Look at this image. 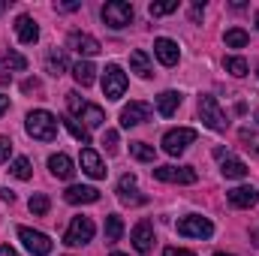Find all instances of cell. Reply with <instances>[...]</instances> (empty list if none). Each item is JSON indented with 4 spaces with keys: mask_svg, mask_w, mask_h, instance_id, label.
Here are the masks:
<instances>
[{
    "mask_svg": "<svg viewBox=\"0 0 259 256\" xmlns=\"http://www.w3.org/2000/svg\"><path fill=\"white\" fill-rule=\"evenodd\" d=\"M66 106H69V115L84 121V127H103L106 124V112L88 100H81L78 94H66Z\"/></svg>",
    "mask_w": 259,
    "mask_h": 256,
    "instance_id": "6da1fadb",
    "label": "cell"
},
{
    "mask_svg": "<svg viewBox=\"0 0 259 256\" xmlns=\"http://www.w3.org/2000/svg\"><path fill=\"white\" fill-rule=\"evenodd\" d=\"M24 127H27V133L36 142H55V136H58V118L52 112H46V109H36V112L27 115Z\"/></svg>",
    "mask_w": 259,
    "mask_h": 256,
    "instance_id": "7a4b0ae2",
    "label": "cell"
},
{
    "mask_svg": "<svg viewBox=\"0 0 259 256\" xmlns=\"http://www.w3.org/2000/svg\"><path fill=\"white\" fill-rule=\"evenodd\" d=\"M124 91H127V72L118 64H109L103 69V94H106V100H121Z\"/></svg>",
    "mask_w": 259,
    "mask_h": 256,
    "instance_id": "3957f363",
    "label": "cell"
},
{
    "mask_svg": "<svg viewBox=\"0 0 259 256\" xmlns=\"http://www.w3.org/2000/svg\"><path fill=\"white\" fill-rule=\"evenodd\" d=\"M199 118L205 121V127L217 130V133H223V130L229 127L226 112L217 106V100H214V97H199Z\"/></svg>",
    "mask_w": 259,
    "mask_h": 256,
    "instance_id": "277c9868",
    "label": "cell"
},
{
    "mask_svg": "<svg viewBox=\"0 0 259 256\" xmlns=\"http://www.w3.org/2000/svg\"><path fill=\"white\" fill-rule=\"evenodd\" d=\"M193 142H196V130H190V127L169 130V133L163 136V151L172 154V157H178V154H184Z\"/></svg>",
    "mask_w": 259,
    "mask_h": 256,
    "instance_id": "5b68a950",
    "label": "cell"
},
{
    "mask_svg": "<svg viewBox=\"0 0 259 256\" xmlns=\"http://www.w3.org/2000/svg\"><path fill=\"white\" fill-rule=\"evenodd\" d=\"M154 178L157 181H166V184H196L199 181L193 166H157L154 169Z\"/></svg>",
    "mask_w": 259,
    "mask_h": 256,
    "instance_id": "8992f818",
    "label": "cell"
},
{
    "mask_svg": "<svg viewBox=\"0 0 259 256\" xmlns=\"http://www.w3.org/2000/svg\"><path fill=\"white\" fill-rule=\"evenodd\" d=\"M103 21L109 24V27H127L130 21H133V6H130L127 0H109L106 6H103Z\"/></svg>",
    "mask_w": 259,
    "mask_h": 256,
    "instance_id": "52a82bcc",
    "label": "cell"
},
{
    "mask_svg": "<svg viewBox=\"0 0 259 256\" xmlns=\"http://www.w3.org/2000/svg\"><path fill=\"white\" fill-rule=\"evenodd\" d=\"M178 235H184V238H211L214 235V226H211L208 217L190 214V217H181L178 220Z\"/></svg>",
    "mask_w": 259,
    "mask_h": 256,
    "instance_id": "ba28073f",
    "label": "cell"
},
{
    "mask_svg": "<svg viewBox=\"0 0 259 256\" xmlns=\"http://www.w3.org/2000/svg\"><path fill=\"white\" fill-rule=\"evenodd\" d=\"M91 238H94V220L91 217H72V223H69V229H66V235H64V244L81 247Z\"/></svg>",
    "mask_w": 259,
    "mask_h": 256,
    "instance_id": "9c48e42d",
    "label": "cell"
},
{
    "mask_svg": "<svg viewBox=\"0 0 259 256\" xmlns=\"http://www.w3.org/2000/svg\"><path fill=\"white\" fill-rule=\"evenodd\" d=\"M18 238H21V244H24L33 256H49V253H52V238H49V235H42V232H36V229L18 226Z\"/></svg>",
    "mask_w": 259,
    "mask_h": 256,
    "instance_id": "30bf717a",
    "label": "cell"
},
{
    "mask_svg": "<svg viewBox=\"0 0 259 256\" xmlns=\"http://www.w3.org/2000/svg\"><path fill=\"white\" fill-rule=\"evenodd\" d=\"M151 118V106L148 103H130V106H124V112H121V127H139V124H145Z\"/></svg>",
    "mask_w": 259,
    "mask_h": 256,
    "instance_id": "8fae6325",
    "label": "cell"
},
{
    "mask_svg": "<svg viewBox=\"0 0 259 256\" xmlns=\"http://www.w3.org/2000/svg\"><path fill=\"white\" fill-rule=\"evenodd\" d=\"M214 157L220 160V172H223L226 178H244V175H247V166H244L241 160H235L226 148H217Z\"/></svg>",
    "mask_w": 259,
    "mask_h": 256,
    "instance_id": "7c38bea8",
    "label": "cell"
},
{
    "mask_svg": "<svg viewBox=\"0 0 259 256\" xmlns=\"http://www.w3.org/2000/svg\"><path fill=\"white\" fill-rule=\"evenodd\" d=\"M66 42H69V49H72V52H78V55H84V58H94V55H100V49H103L91 33H78V30H75V33H69V39H66Z\"/></svg>",
    "mask_w": 259,
    "mask_h": 256,
    "instance_id": "4fadbf2b",
    "label": "cell"
},
{
    "mask_svg": "<svg viewBox=\"0 0 259 256\" xmlns=\"http://www.w3.org/2000/svg\"><path fill=\"white\" fill-rule=\"evenodd\" d=\"M154 55H157V61H160L163 66H175L178 64V58H181L178 42H172V39H166V36L154 39Z\"/></svg>",
    "mask_w": 259,
    "mask_h": 256,
    "instance_id": "5bb4252c",
    "label": "cell"
},
{
    "mask_svg": "<svg viewBox=\"0 0 259 256\" xmlns=\"http://www.w3.org/2000/svg\"><path fill=\"white\" fill-rule=\"evenodd\" d=\"M81 172L97 178V181L106 178V166H103V160H100V154L94 148H81Z\"/></svg>",
    "mask_w": 259,
    "mask_h": 256,
    "instance_id": "9a60e30c",
    "label": "cell"
},
{
    "mask_svg": "<svg viewBox=\"0 0 259 256\" xmlns=\"http://www.w3.org/2000/svg\"><path fill=\"white\" fill-rule=\"evenodd\" d=\"M133 247L139 250V253H148L151 247H154V226L148 223V220H142V223H136V229H133Z\"/></svg>",
    "mask_w": 259,
    "mask_h": 256,
    "instance_id": "2e32d148",
    "label": "cell"
},
{
    "mask_svg": "<svg viewBox=\"0 0 259 256\" xmlns=\"http://www.w3.org/2000/svg\"><path fill=\"white\" fill-rule=\"evenodd\" d=\"M64 199L69 202V205H91V202H97V199H100V190H97V187H81V184H72V187L64 193Z\"/></svg>",
    "mask_w": 259,
    "mask_h": 256,
    "instance_id": "e0dca14e",
    "label": "cell"
},
{
    "mask_svg": "<svg viewBox=\"0 0 259 256\" xmlns=\"http://www.w3.org/2000/svg\"><path fill=\"white\" fill-rule=\"evenodd\" d=\"M49 169H52V175L61 178V181H69V178L75 175V166H72V160H69L66 154H52V157H49Z\"/></svg>",
    "mask_w": 259,
    "mask_h": 256,
    "instance_id": "ac0fdd59",
    "label": "cell"
},
{
    "mask_svg": "<svg viewBox=\"0 0 259 256\" xmlns=\"http://www.w3.org/2000/svg\"><path fill=\"white\" fill-rule=\"evenodd\" d=\"M15 33H18V39L27 42V46H33V42L39 39V27H36V21H33L30 15H18V21H15Z\"/></svg>",
    "mask_w": 259,
    "mask_h": 256,
    "instance_id": "d6986e66",
    "label": "cell"
},
{
    "mask_svg": "<svg viewBox=\"0 0 259 256\" xmlns=\"http://www.w3.org/2000/svg\"><path fill=\"white\" fill-rule=\"evenodd\" d=\"M229 202L235 208H253L259 202V190L256 187H235V190H229Z\"/></svg>",
    "mask_w": 259,
    "mask_h": 256,
    "instance_id": "ffe728a7",
    "label": "cell"
},
{
    "mask_svg": "<svg viewBox=\"0 0 259 256\" xmlns=\"http://www.w3.org/2000/svg\"><path fill=\"white\" fill-rule=\"evenodd\" d=\"M118 196H121L124 205H142L145 202V196H136V178L133 175H124L118 181Z\"/></svg>",
    "mask_w": 259,
    "mask_h": 256,
    "instance_id": "44dd1931",
    "label": "cell"
},
{
    "mask_svg": "<svg viewBox=\"0 0 259 256\" xmlns=\"http://www.w3.org/2000/svg\"><path fill=\"white\" fill-rule=\"evenodd\" d=\"M178 106H181L178 91H163V94L157 97V109H160V115H163V118H172V115L178 112Z\"/></svg>",
    "mask_w": 259,
    "mask_h": 256,
    "instance_id": "7402d4cb",
    "label": "cell"
},
{
    "mask_svg": "<svg viewBox=\"0 0 259 256\" xmlns=\"http://www.w3.org/2000/svg\"><path fill=\"white\" fill-rule=\"evenodd\" d=\"M130 66H133V72H136L139 78H151V75H154V66H151L148 55H145L142 49H136V52L130 55Z\"/></svg>",
    "mask_w": 259,
    "mask_h": 256,
    "instance_id": "603a6c76",
    "label": "cell"
},
{
    "mask_svg": "<svg viewBox=\"0 0 259 256\" xmlns=\"http://www.w3.org/2000/svg\"><path fill=\"white\" fill-rule=\"evenodd\" d=\"M72 78L81 84V88H91L94 84V78H97V69L91 61H78V64L72 66Z\"/></svg>",
    "mask_w": 259,
    "mask_h": 256,
    "instance_id": "cb8c5ba5",
    "label": "cell"
},
{
    "mask_svg": "<svg viewBox=\"0 0 259 256\" xmlns=\"http://www.w3.org/2000/svg\"><path fill=\"white\" fill-rule=\"evenodd\" d=\"M64 127L69 130V136H72V139H78L81 145H88V142H91V133H88V127H84V124H78L75 118H64Z\"/></svg>",
    "mask_w": 259,
    "mask_h": 256,
    "instance_id": "d4e9b609",
    "label": "cell"
},
{
    "mask_svg": "<svg viewBox=\"0 0 259 256\" xmlns=\"http://www.w3.org/2000/svg\"><path fill=\"white\" fill-rule=\"evenodd\" d=\"M130 154H133L136 160H142V163H154V157H157V151H154L151 145H145V142H133V145H130Z\"/></svg>",
    "mask_w": 259,
    "mask_h": 256,
    "instance_id": "484cf974",
    "label": "cell"
},
{
    "mask_svg": "<svg viewBox=\"0 0 259 256\" xmlns=\"http://www.w3.org/2000/svg\"><path fill=\"white\" fill-rule=\"evenodd\" d=\"M121 235H124L121 217H118V214H109V217H106V238H109V241H121Z\"/></svg>",
    "mask_w": 259,
    "mask_h": 256,
    "instance_id": "4316f807",
    "label": "cell"
},
{
    "mask_svg": "<svg viewBox=\"0 0 259 256\" xmlns=\"http://www.w3.org/2000/svg\"><path fill=\"white\" fill-rule=\"evenodd\" d=\"M46 69H49L52 75H61V72L66 69L64 52H49V55H46Z\"/></svg>",
    "mask_w": 259,
    "mask_h": 256,
    "instance_id": "83f0119b",
    "label": "cell"
},
{
    "mask_svg": "<svg viewBox=\"0 0 259 256\" xmlns=\"http://www.w3.org/2000/svg\"><path fill=\"white\" fill-rule=\"evenodd\" d=\"M223 39H226V46H229V49H244V46L250 42V36H247L241 27H232V30H226V36H223Z\"/></svg>",
    "mask_w": 259,
    "mask_h": 256,
    "instance_id": "f1b7e54d",
    "label": "cell"
},
{
    "mask_svg": "<svg viewBox=\"0 0 259 256\" xmlns=\"http://www.w3.org/2000/svg\"><path fill=\"white\" fill-rule=\"evenodd\" d=\"M223 66H226V72H229V75H235V78H244V75H247V69H250L244 58H226Z\"/></svg>",
    "mask_w": 259,
    "mask_h": 256,
    "instance_id": "f546056e",
    "label": "cell"
},
{
    "mask_svg": "<svg viewBox=\"0 0 259 256\" xmlns=\"http://www.w3.org/2000/svg\"><path fill=\"white\" fill-rule=\"evenodd\" d=\"M18 181H27L30 175H33V169H30V160L27 157H15V163H12V169H9Z\"/></svg>",
    "mask_w": 259,
    "mask_h": 256,
    "instance_id": "4dcf8cb0",
    "label": "cell"
},
{
    "mask_svg": "<svg viewBox=\"0 0 259 256\" xmlns=\"http://www.w3.org/2000/svg\"><path fill=\"white\" fill-rule=\"evenodd\" d=\"M238 139H241V145L247 148V151H253V154H259V133L250 127H244L241 133H238Z\"/></svg>",
    "mask_w": 259,
    "mask_h": 256,
    "instance_id": "1f68e13d",
    "label": "cell"
},
{
    "mask_svg": "<svg viewBox=\"0 0 259 256\" xmlns=\"http://www.w3.org/2000/svg\"><path fill=\"white\" fill-rule=\"evenodd\" d=\"M27 208H30L36 217L49 214V196H42V193H33V196H30V202H27Z\"/></svg>",
    "mask_w": 259,
    "mask_h": 256,
    "instance_id": "d6a6232c",
    "label": "cell"
},
{
    "mask_svg": "<svg viewBox=\"0 0 259 256\" xmlns=\"http://www.w3.org/2000/svg\"><path fill=\"white\" fill-rule=\"evenodd\" d=\"M3 66H6V69H27V61H24L18 52L6 49V55H3Z\"/></svg>",
    "mask_w": 259,
    "mask_h": 256,
    "instance_id": "836d02e7",
    "label": "cell"
},
{
    "mask_svg": "<svg viewBox=\"0 0 259 256\" xmlns=\"http://www.w3.org/2000/svg\"><path fill=\"white\" fill-rule=\"evenodd\" d=\"M178 9V0H166V3H151L148 6V12L157 18V15H169V12H175Z\"/></svg>",
    "mask_w": 259,
    "mask_h": 256,
    "instance_id": "e575fe53",
    "label": "cell"
},
{
    "mask_svg": "<svg viewBox=\"0 0 259 256\" xmlns=\"http://www.w3.org/2000/svg\"><path fill=\"white\" fill-rule=\"evenodd\" d=\"M9 154H12V142H9L6 136H0V166L9 160Z\"/></svg>",
    "mask_w": 259,
    "mask_h": 256,
    "instance_id": "d590c367",
    "label": "cell"
},
{
    "mask_svg": "<svg viewBox=\"0 0 259 256\" xmlns=\"http://www.w3.org/2000/svg\"><path fill=\"white\" fill-rule=\"evenodd\" d=\"M103 145H106L109 151H115V148H118V133H115V130H106V136H103Z\"/></svg>",
    "mask_w": 259,
    "mask_h": 256,
    "instance_id": "8d00e7d4",
    "label": "cell"
},
{
    "mask_svg": "<svg viewBox=\"0 0 259 256\" xmlns=\"http://www.w3.org/2000/svg\"><path fill=\"white\" fill-rule=\"evenodd\" d=\"M81 3L78 0H64V3H58V12H72V9H78Z\"/></svg>",
    "mask_w": 259,
    "mask_h": 256,
    "instance_id": "74e56055",
    "label": "cell"
},
{
    "mask_svg": "<svg viewBox=\"0 0 259 256\" xmlns=\"http://www.w3.org/2000/svg\"><path fill=\"white\" fill-rule=\"evenodd\" d=\"M163 256H196V253H190V250H178V247H166Z\"/></svg>",
    "mask_w": 259,
    "mask_h": 256,
    "instance_id": "f35d334b",
    "label": "cell"
},
{
    "mask_svg": "<svg viewBox=\"0 0 259 256\" xmlns=\"http://www.w3.org/2000/svg\"><path fill=\"white\" fill-rule=\"evenodd\" d=\"M202 12H205V3H193V9H190V18H193V21H199V18H202Z\"/></svg>",
    "mask_w": 259,
    "mask_h": 256,
    "instance_id": "ab89813d",
    "label": "cell"
},
{
    "mask_svg": "<svg viewBox=\"0 0 259 256\" xmlns=\"http://www.w3.org/2000/svg\"><path fill=\"white\" fill-rule=\"evenodd\" d=\"M21 88H24V91H39V81H36V78H27Z\"/></svg>",
    "mask_w": 259,
    "mask_h": 256,
    "instance_id": "60d3db41",
    "label": "cell"
},
{
    "mask_svg": "<svg viewBox=\"0 0 259 256\" xmlns=\"http://www.w3.org/2000/svg\"><path fill=\"white\" fill-rule=\"evenodd\" d=\"M6 109H9V97H3V94H0V118H3V112H6Z\"/></svg>",
    "mask_w": 259,
    "mask_h": 256,
    "instance_id": "b9f144b4",
    "label": "cell"
},
{
    "mask_svg": "<svg viewBox=\"0 0 259 256\" xmlns=\"http://www.w3.org/2000/svg\"><path fill=\"white\" fill-rule=\"evenodd\" d=\"M0 256H18V253H15V250H12L9 244H3V247H0Z\"/></svg>",
    "mask_w": 259,
    "mask_h": 256,
    "instance_id": "7bdbcfd3",
    "label": "cell"
},
{
    "mask_svg": "<svg viewBox=\"0 0 259 256\" xmlns=\"http://www.w3.org/2000/svg\"><path fill=\"white\" fill-rule=\"evenodd\" d=\"M0 199H6V202H12V199H15V193H12V190H0Z\"/></svg>",
    "mask_w": 259,
    "mask_h": 256,
    "instance_id": "ee69618b",
    "label": "cell"
},
{
    "mask_svg": "<svg viewBox=\"0 0 259 256\" xmlns=\"http://www.w3.org/2000/svg\"><path fill=\"white\" fill-rule=\"evenodd\" d=\"M3 9H6V0H0V15H3Z\"/></svg>",
    "mask_w": 259,
    "mask_h": 256,
    "instance_id": "f6af8a7d",
    "label": "cell"
},
{
    "mask_svg": "<svg viewBox=\"0 0 259 256\" xmlns=\"http://www.w3.org/2000/svg\"><path fill=\"white\" fill-rule=\"evenodd\" d=\"M214 256H232V253H214Z\"/></svg>",
    "mask_w": 259,
    "mask_h": 256,
    "instance_id": "bcb514c9",
    "label": "cell"
},
{
    "mask_svg": "<svg viewBox=\"0 0 259 256\" xmlns=\"http://www.w3.org/2000/svg\"><path fill=\"white\" fill-rule=\"evenodd\" d=\"M112 256H127V253H112Z\"/></svg>",
    "mask_w": 259,
    "mask_h": 256,
    "instance_id": "7dc6e473",
    "label": "cell"
},
{
    "mask_svg": "<svg viewBox=\"0 0 259 256\" xmlns=\"http://www.w3.org/2000/svg\"><path fill=\"white\" fill-rule=\"evenodd\" d=\"M256 27H259V15H256Z\"/></svg>",
    "mask_w": 259,
    "mask_h": 256,
    "instance_id": "c3c4849f",
    "label": "cell"
},
{
    "mask_svg": "<svg viewBox=\"0 0 259 256\" xmlns=\"http://www.w3.org/2000/svg\"><path fill=\"white\" fill-rule=\"evenodd\" d=\"M256 118H259V112H256Z\"/></svg>",
    "mask_w": 259,
    "mask_h": 256,
    "instance_id": "681fc988",
    "label": "cell"
},
{
    "mask_svg": "<svg viewBox=\"0 0 259 256\" xmlns=\"http://www.w3.org/2000/svg\"><path fill=\"white\" fill-rule=\"evenodd\" d=\"M256 75H259V72H256Z\"/></svg>",
    "mask_w": 259,
    "mask_h": 256,
    "instance_id": "f907efd6",
    "label": "cell"
}]
</instances>
